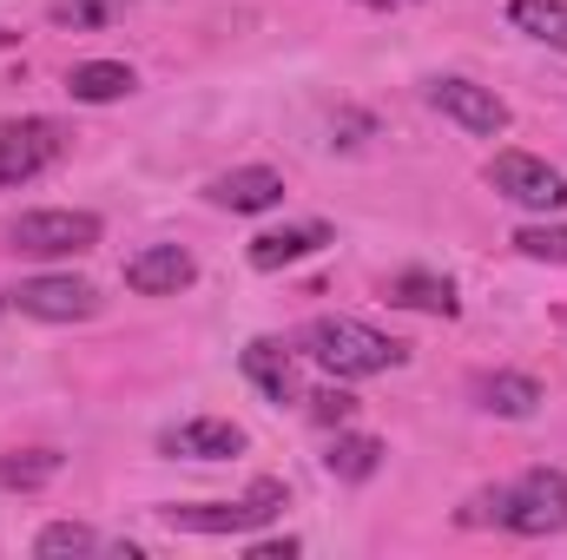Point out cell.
Returning a JSON list of instances; mask_svg holds the SVG:
<instances>
[{"instance_id":"7402d4cb","label":"cell","mask_w":567,"mask_h":560,"mask_svg":"<svg viewBox=\"0 0 567 560\" xmlns=\"http://www.w3.org/2000/svg\"><path fill=\"white\" fill-rule=\"evenodd\" d=\"M515 251L535 258V265H567V225H522Z\"/></svg>"},{"instance_id":"30bf717a","label":"cell","mask_w":567,"mask_h":560,"mask_svg":"<svg viewBox=\"0 0 567 560\" xmlns=\"http://www.w3.org/2000/svg\"><path fill=\"white\" fill-rule=\"evenodd\" d=\"M192 278H198V265L185 245H145L126 258V290H140V297H178V290H192Z\"/></svg>"},{"instance_id":"9a60e30c","label":"cell","mask_w":567,"mask_h":560,"mask_svg":"<svg viewBox=\"0 0 567 560\" xmlns=\"http://www.w3.org/2000/svg\"><path fill=\"white\" fill-rule=\"evenodd\" d=\"M245 376H251L271 403H297V363H290V350H284L278 336L245 343Z\"/></svg>"},{"instance_id":"44dd1931","label":"cell","mask_w":567,"mask_h":560,"mask_svg":"<svg viewBox=\"0 0 567 560\" xmlns=\"http://www.w3.org/2000/svg\"><path fill=\"white\" fill-rule=\"evenodd\" d=\"M106 541L86 528V521H53V528H40V541H33V554H100Z\"/></svg>"},{"instance_id":"6da1fadb","label":"cell","mask_w":567,"mask_h":560,"mask_svg":"<svg viewBox=\"0 0 567 560\" xmlns=\"http://www.w3.org/2000/svg\"><path fill=\"white\" fill-rule=\"evenodd\" d=\"M303 356L317 370H330L337 383H357V376H383V370H403V343L383 336L377 323L363 317H310L303 323Z\"/></svg>"},{"instance_id":"ba28073f","label":"cell","mask_w":567,"mask_h":560,"mask_svg":"<svg viewBox=\"0 0 567 560\" xmlns=\"http://www.w3.org/2000/svg\"><path fill=\"white\" fill-rule=\"evenodd\" d=\"M60 158L53 120H0V185H27Z\"/></svg>"},{"instance_id":"8992f818","label":"cell","mask_w":567,"mask_h":560,"mask_svg":"<svg viewBox=\"0 0 567 560\" xmlns=\"http://www.w3.org/2000/svg\"><path fill=\"white\" fill-rule=\"evenodd\" d=\"M7 303L20 317H40V323H86L100 317V290L73 271H47V278H27L20 290H7Z\"/></svg>"},{"instance_id":"52a82bcc","label":"cell","mask_w":567,"mask_h":560,"mask_svg":"<svg viewBox=\"0 0 567 560\" xmlns=\"http://www.w3.org/2000/svg\"><path fill=\"white\" fill-rule=\"evenodd\" d=\"M429 106H435L442 120H455L462 133H475V139L508 133V106L495 100V86H475V80H462V73L429 80Z\"/></svg>"},{"instance_id":"5b68a950","label":"cell","mask_w":567,"mask_h":560,"mask_svg":"<svg viewBox=\"0 0 567 560\" xmlns=\"http://www.w3.org/2000/svg\"><path fill=\"white\" fill-rule=\"evenodd\" d=\"M488 185L508 205H522V211H561L567 205V178L535 152H495L488 158Z\"/></svg>"},{"instance_id":"603a6c76","label":"cell","mask_w":567,"mask_h":560,"mask_svg":"<svg viewBox=\"0 0 567 560\" xmlns=\"http://www.w3.org/2000/svg\"><path fill=\"white\" fill-rule=\"evenodd\" d=\"M310 416L323 422V428H330V422H337V428H343V422L357 416V396H350V390H343V383H330V390H317V396H310Z\"/></svg>"},{"instance_id":"cb8c5ba5","label":"cell","mask_w":567,"mask_h":560,"mask_svg":"<svg viewBox=\"0 0 567 560\" xmlns=\"http://www.w3.org/2000/svg\"><path fill=\"white\" fill-rule=\"evenodd\" d=\"M297 554V541L284 535V541H251V560H290Z\"/></svg>"},{"instance_id":"ffe728a7","label":"cell","mask_w":567,"mask_h":560,"mask_svg":"<svg viewBox=\"0 0 567 560\" xmlns=\"http://www.w3.org/2000/svg\"><path fill=\"white\" fill-rule=\"evenodd\" d=\"M133 0H47V20L66 27V33H93V27H113Z\"/></svg>"},{"instance_id":"ac0fdd59","label":"cell","mask_w":567,"mask_h":560,"mask_svg":"<svg viewBox=\"0 0 567 560\" xmlns=\"http://www.w3.org/2000/svg\"><path fill=\"white\" fill-rule=\"evenodd\" d=\"M323 468H330L337 481H370V475L383 468V442H377V435H337L330 455H323Z\"/></svg>"},{"instance_id":"9c48e42d","label":"cell","mask_w":567,"mask_h":560,"mask_svg":"<svg viewBox=\"0 0 567 560\" xmlns=\"http://www.w3.org/2000/svg\"><path fill=\"white\" fill-rule=\"evenodd\" d=\"M238 448H245V428L225 416H192L158 435V455H178V462H231Z\"/></svg>"},{"instance_id":"3957f363","label":"cell","mask_w":567,"mask_h":560,"mask_svg":"<svg viewBox=\"0 0 567 560\" xmlns=\"http://www.w3.org/2000/svg\"><path fill=\"white\" fill-rule=\"evenodd\" d=\"M495 521L528 541L567 535V468H528L515 488H495Z\"/></svg>"},{"instance_id":"d6986e66","label":"cell","mask_w":567,"mask_h":560,"mask_svg":"<svg viewBox=\"0 0 567 560\" xmlns=\"http://www.w3.org/2000/svg\"><path fill=\"white\" fill-rule=\"evenodd\" d=\"M60 475V455L53 448H13V455H0V488H20V495H33V488H47Z\"/></svg>"},{"instance_id":"2e32d148","label":"cell","mask_w":567,"mask_h":560,"mask_svg":"<svg viewBox=\"0 0 567 560\" xmlns=\"http://www.w3.org/2000/svg\"><path fill=\"white\" fill-rule=\"evenodd\" d=\"M390 303L423 310V317H455V310H462V303H455V283L435 278V271H396V278H390Z\"/></svg>"},{"instance_id":"d4e9b609","label":"cell","mask_w":567,"mask_h":560,"mask_svg":"<svg viewBox=\"0 0 567 560\" xmlns=\"http://www.w3.org/2000/svg\"><path fill=\"white\" fill-rule=\"evenodd\" d=\"M357 7H377V13H396V7H410V0H357Z\"/></svg>"},{"instance_id":"e0dca14e","label":"cell","mask_w":567,"mask_h":560,"mask_svg":"<svg viewBox=\"0 0 567 560\" xmlns=\"http://www.w3.org/2000/svg\"><path fill=\"white\" fill-rule=\"evenodd\" d=\"M508 27L528 33V40H542V46H555V53H567V0H515Z\"/></svg>"},{"instance_id":"4fadbf2b","label":"cell","mask_w":567,"mask_h":560,"mask_svg":"<svg viewBox=\"0 0 567 560\" xmlns=\"http://www.w3.org/2000/svg\"><path fill=\"white\" fill-rule=\"evenodd\" d=\"M140 80H133V66L126 60H80L73 73H66V93L80 100V106H113V100H126Z\"/></svg>"},{"instance_id":"5bb4252c","label":"cell","mask_w":567,"mask_h":560,"mask_svg":"<svg viewBox=\"0 0 567 560\" xmlns=\"http://www.w3.org/2000/svg\"><path fill=\"white\" fill-rule=\"evenodd\" d=\"M330 245V225H284V231H265V238H251V271H284V265H297V258H310V251H323Z\"/></svg>"},{"instance_id":"277c9868","label":"cell","mask_w":567,"mask_h":560,"mask_svg":"<svg viewBox=\"0 0 567 560\" xmlns=\"http://www.w3.org/2000/svg\"><path fill=\"white\" fill-rule=\"evenodd\" d=\"M93 245H100L93 211H20L7 225V251H20V258H80Z\"/></svg>"},{"instance_id":"7c38bea8","label":"cell","mask_w":567,"mask_h":560,"mask_svg":"<svg viewBox=\"0 0 567 560\" xmlns=\"http://www.w3.org/2000/svg\"><path fill=\"white\" fill-rule=\"evenodd\" d=\"M475 403L488 409V416H535V403H542V383L535 376H522V370H488V376H475Z\"/></svg>"},{"instance_id":"7a4b0ae2","label":"cell","mask_w":567,"mask_h":560,"mask_svg":"<svg viewBox=\"0 0 567 560\" xmlns=\"http://www.w3.org/2000/svg\"><path fill=\"white\" fill-rule=\"evenodd\" d=\"M278 515H284V481H251V495H238V501H172V508H158V521L172 535H212V541L218 535H251Z\"/></svg>"},{"instance_id":"8fae6325","label":"cell","mask_w":567,"mask_h":560,"mask_svg":"<svg viewBox=\"0 0 567 560\" xmlns=\"http://www.w3.org/2000/svg\"><path fill=\"white\" fill-rule=\"evenodd\" d=\"M205 198L218 211H278L284 205V178L271 165H238V172H218L205 185Z\"/></svg>"}]
</instances>
